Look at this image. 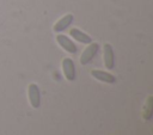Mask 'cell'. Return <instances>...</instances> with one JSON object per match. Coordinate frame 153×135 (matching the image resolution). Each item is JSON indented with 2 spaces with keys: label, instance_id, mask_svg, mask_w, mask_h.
<instances>
[{
  "label": "cell",
  "instance_id": "obj_1",
  "mask_svg": "<svg viewBox=\"0 0 153 135\" xmlns=\"http://www.w3.org/2000/svg\"><path fill=\"white\" fill-rule=\"evenodd\" d=\"M62 69H63V74H65L67 80H69V81L75 80V76H76V74H75V66H74V62H73L72 59H69V57L63 59V61H62Z\"/></svg>",
  "mask_w": 153,
  "mask_h": 135
},
{
  "label": "cell",
  "instance_id": "obj_2",
  "mask_svg": "<svg viewBox=\"0 0 153 135\" xmlns=\"http://www.w3.org/2000/svg\"><path fill=\"white\" fill-rule=\"evenodd\" d=\"M27 93H29V100L32 105V108L37 109L41 105V93H39V88L36 84H30L29 88H27Z\"/></svg>",
  "mask_w": 153,
  "mask_h": 135
},
{
  "label": "cell",
  "instance_id": "obj_3",
  "mask_svg": "<svg viewBox=\"0 0 153 135\" xmlns=\"http://www.w3.org/2000/svg\"><path fill=\"white\" fill-rule=\"evenodd\" d=\"M98 49H99L98 43H91V44L82 51V54H81V56H80V63H81V65H87V63L94 57V55L97 54Z\"/></svg>",
  "mask_w": 153,
  "mask_h": 135
},
{
  "label": "cell",
  "instance_id": "obj_4",
  "mask_svg": "<svg viewBox=\"0 0 153 135\" xmlns=\"http://www.w3.org/2000/svg\"><path fill=\"white\" fill-rule=\"evenodd\" d=\"M56 41H57V43H59L66 51H68V53H71V54H75V53H76V50H78L76 45H75L67 36H65V35H57V36H56Z\"/></svg>",
  "mask_w": 153,
  "mask_h": 135
},
{
  "label": "cell",
  "instance_id": "obj_5",
  "mask_svg": "<svg viewBox=\"0 0 153 135\" xmlns=\"http://www.w3.org/2000/svg\"><path fill=\"white\" fill-rule=\"evenodd\" d=\"M104 65L108 69H112L115 66V55L111 44L106 43L104 45Z\"/></svg>",
  "mask_w": 153,
  "mask_h": 135
},
{
  "label": "cell",
  "instance_id": "obj_6",
  "mask_svg": "<svg viewBox=\"0 0 153 135\" xmlns=\"http://www.w3.org/2000/svg\"><path fill=\"white\" fill-rule=\"evenodd\" d=\"M91 75H92L93 78H96V79L103 81V82H106V84H114V82L116 81V78H115L112 74H110V73H108V72H104V70H99V69H93V70H91Z\"/></svg>",
  "mask_w": 153,
  "mask_h": 135
},
{
  "label": "cell",
  "instance_id": "obj_7",
  "mask_svg": "<svg viewBox=\"0 0 153 135\" xmlns=\"http://www.w3.org/2000/svg\"><path fill=\"white\" fill-rule=\"evenodd\" d=\"M72 22H73V14L68 13V14L63 16L60 20H57V22L55 23V25H54V31H55V32H61V31H63L65 29H67V27L71 25Z\"/></svg>",
  "mask_w": 153,
  "mask_h": 135
},
{
  "label": "cell",
  "instance_id": "obj_8",
  "mask_svg": "<svg viewBox=\"0 0 153 135\" xmlns=\"http://www.w3.org/2000/svg\"><path fill=\"white\" fill-rule=\"evenodd\" d=\"M69 35H71V36H72L74 39H76L78 42H80V43L90 44V43L92 42V38H91L88 35H86L85 32L80 31L79 29H71V31H69Z\"/></svg>",
  "mask_w": 153,
  "mask_h": 135
},
{
  "label": "cell",
  "instance_id": "obj_9",
  "mask_svg": "<svg viewBox=\"0 0 153 135\" xmlns=\"http://www.w3.org/2000/svg\"><path fill=\"white\" fill-rule=\"evenodd\" d=\"M152 113H153V97L149 96V97L147 98L146 105L143 106V112H142L143 119L149 121V119L152 118Z\"/></svg>",
  "mask_w": 153,
  "mask_h": 135
}]
</instances>
